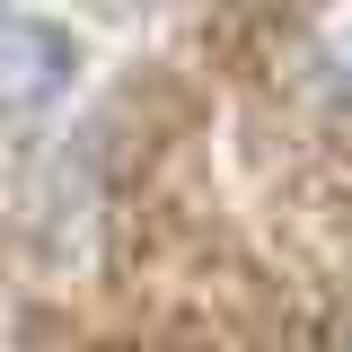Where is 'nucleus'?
I'll return each instance as SVG.
<instances>
[{"instance_id":"obj_1","label":"nucleus","mask_w":352,"mask_h":352,"mask_svg":"<svg viewBox=\"0 0 352 352\" xmlns=\"http://www.w3.org/2000/svg\"><path fill=\"white\" fill-rule=\"evenodd\" d=\"M71 88V36L44 18H0V115H36Z\"/></svg>"},{"instance_id":"obj_2","label":"nucleus","mask_w":352,"mask_h":352,"mask_svg":"<svg viewBox=\"0 0 352 352\" xmlns=\"http://www.w3.org/2000/svg\"><path fill=\"white\" fill-rule=\"evenodd\" d=\"M308 71L335 88L352 106V18H326V27H308Z\"/></svg>"},{"instance_id":"obj_3","label":"nucleus","mask_w":352,"mask_h":352,"mask_svg":"<svg viewBox=\"0 0 352 352\" xmlns=\"http://www.w3.org/2000/svg\"><path fill=\"white\" fill-rule=\"evenodd\" d=\"M335 352H352V317H344V335H335Z\"/></svg>"}]
</instances>
